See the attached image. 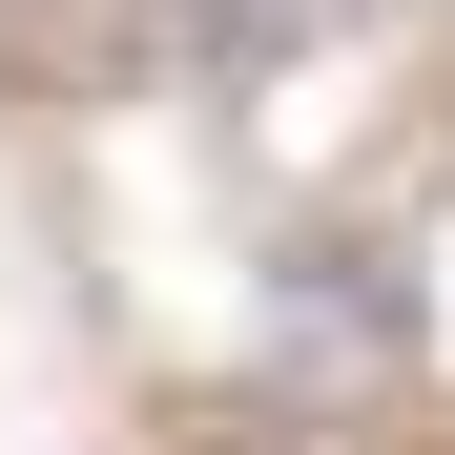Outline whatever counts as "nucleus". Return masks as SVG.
<instances>
[{
	"label": "nucleus",
	"instance_id": "nucleus-1",
	"mask_svg": "<svg viewBox=\"0 0 455 455\" xmlns=\"http://www.w3.org/2000/svg\"><path fill=\"white\" fill-rule=\"evenodd\" d=\"M249 21H311V0H249Z\"/></svg>",
	"mask_w": 455,
	"mask_h": 455
}]
</instances>
